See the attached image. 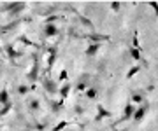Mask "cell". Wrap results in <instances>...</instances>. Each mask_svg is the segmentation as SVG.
<instances>
[{
  "mask_svg": "<svg viewBox=\"0 0 158 131\" xmlns=\"http://www.w3.org/2000/svg\"><path fill=\"white\" fill-rule=\"evenodd\" d=\"M132 47H139V35H134V42H132Z\"/></svg>",
  "mask_w": 158,
  "mask_h": 131,
  "instance_id": "obj_29",
  "label": "cell"
},
{
  "mask_svg": "<svg viewBox=\"0 0 158 131\" xmlns=\"http://www.w3.org/2000/svg\"><path fill=\"white\" fill-rule=\"evenodd\" d=\"M30 89H32L30 86H27V84H21L19 87H18V93H19V94H28V93H30Z\"/></svg>",
  "mask_w": 158,
  "mask_h": 131,
  "instance_id": "obj_22",
  "label": "cell"
},
{
  "mask_svg": "<svg viewBox=\"0 0 158 131\" xmlns=\"http://www.w3.org/2000/svg\"><path fill=\"white\" fill-rule=\"evenodd\" d=\"M63 102H58V103H51V107H53V112H60V107H62Z\"/></svg>",
  "mask_w": 158,
  "mask_h": 131,
  "instance_id": "obj_27",
  "label": "cell"
},
{
  "mask_svg": "<svg viewBox=\"0 0 158 131\" xmlns=\"http://www.w3.org/2000/svg\"><path fill=\"white\" fill-rule=\"evenodd\" d=\"M139 72H141V67H139V65H135V67H132V68L128 70V72H127V79H134V75H137L139 74Z\"/></svg>",
  "mask_w": 158,
  "mask_h": 131,
  "instance_id": "obj_19",
  "label": "cell"
},
{
  "mask_svg": "<svg viewBox=\"0 0 158 131\" xmlns=\"http://www.w3.org/2000/svg\"><path fill=\"white\" fill-rule=\"evenodd\" d=\"M76 14H77L79 21H81V25H83V26H86V28H90V30H93V28H95V25H93V21H91L90 17L83 16V14H79V12H76Z\"/></svg>",
  "mask_w": 158,
  "mask_h": 131,
  "instance_id": "obj_12",
  "label": "cell"
},
{
  "mask_svg": "<svg viewBox=\"0 0 158 131\" xmlns=\"http://www.w3.org/2000/svg\"><path fill=\"white\" fill-rule=\"evenodd\" d=\"M149 7H151L153 11H155V14L158 16V2H149Z\"/></svg>",
  "mask_w": 158,
  "mask_h": 131,
  "instance_id": "obj_28",
  "label": "cell"
},
{
  "mask_svg": "<svg viewBox=\"0 0 158 131\" xmlns=\"http://www.w3.org/2000/svg\"><path fill=\"white\" fill-rule=\"evenodd\" d=\"M11 108H12V103L11 102L7 103V105H4V108L0 110V117H4L6 114H9V112H11Z\"/></svg>",
  "mask_w": 158,
  "mask_h": 131,
  "instance_id": "obj_23",
  "label": "cell"
},
{
  "mask_svg": "<svg viewBox=\"0 0 158 131\" xmlns=\"http://www.w3.org/2000/svg\"><path fill=\"white\" fill-rule=\"evenodd\" d=\"M128 52H130V56L134 58V60H137V61H142V49L141 47H130L128 49Z\"/></svg>",
  "mask_w": 158,
  "mask_h": 131,
  "instance_id": "obj_14",
  "label": "cell"
},
{
  "mask_svg": "<svg viewBox=\"0 0 158 131\" xmlns=\"http://www.w3.org/2000/svg\"><path fill=\"white\" fill-rule=\"evenodd\" d=\"M56 19H58V16H56V14H53V16L46 17V19H44V23H55V21H56Z\"/></svg>",
  "mask_w": 158,
  "mask_h": 131,
  "instance_id": "obj_26",
  "label": "cell"
},
{
  "mask_svg": "<svg viewBox=\"0 0 158 131\" xmlns=\"http://www.w3.org/2000/svg\"><path fill=\"white\" fill-rule=\"evenodd\" d=\"M83 39L90 40L91 44H100L104 40H109L107 35H100V33H90V35H83Z\"/></svg>",
  "mask_w": 158,
  "mask_h": 131,
  "instance_id": "obj_7",
  "label": "cell"
},
{
  "mask_svg": "<svg viewBox=\"0 0 158 131\" xmlns=\"http://www.w3.org/2000/svg\"><path fill=\"white\" fill-rule=\"evenodd\" d=\"M42 33H44V37H56L60 33V30H58V26L55 23H44Z\"/></svg>",
  "mask_w": 158,
  "mask_h": 131,
  "instance_id": "obj_3",
  "label": "cell"
},
{
  "mask_svg": "<svg viewBox=\"0 0 158 131\" xmlns=\"http://www.w3.org/2000/svg\"><path fill=\"white\" fill-rule=\"evenodd\" d=\"M6 52H7V56H9V60H16L18 56H21V52H18L12 46H6Z\"/></svg>",
  "mask_w": 158,
  "mask_h": 131,
  "instance_id": "obj_16",
  "label": "cell"
},
{
  "mask_svg": "<svg viewBox=\"0 0 158 131\" xmlns=\"http://www.w3.org/2000/svg\"><path fill=\"white\" fill-rule=\"evenodd\" d=\"M0 129H2V122H0Z\"/></svg>",
  "mask_w": 158,
  "mask_h": 131,
  "instance_id": "obj_32",
  "label": "cell"
},
{
  "mask_svg": "<svg viewBox=\"0 0 158 131\" xmlns=\"http://www.w3.org/2000/svg\"><path fill=\"white\" fill-rule=\"evenodd\" d=\"M9 102H11V100H9V93H7V89H0V105H7Z\"/></svg>",
  "mask_w": 158,
  "mask_h": 131,
  "instance_id": "obj_17",
  "label": "cell"
},
{
  "mask_svg": "<svg viewBox=\"0 0 158 131\" xmlns=\"http://www.w3.org/2000/svg\"><path fill=\"white\" fill-rule=\"evenodd\" d=\"M97 112H98V114H97V117H95L97 122H100V121L106 119V117H111V112H109V110H106L102 105H98V107H97Z\"/></svg>",
  "mask_w": 158,
  "mask_h": 131,
  "instance_id": "obj_9",
  "label": "cell"
},
{
  "mask_svg": "<svg viewBox=\"0 0 158 131\" xmlns=\"http://www.w3.org/2000/svg\"><path fill=\"white\" fill-rule=\"evenodd\" d=\"M28 108H30V110H39V108H40V102H39V100H30V102H28Z\"/></svg>",
  "mask_w": 158,
  "mask_h": 131,
  "instance_id": "obj_21",
  "label": "cell"
},
{
  "mask_svg": "<svg viewBox=\"0 0 158 131\" xmlns=\"http://www.w3.org/2000/svg\"><path fill=\"white\" fill-rule=\"evenodd\" d=\"M2 9H4V12H9L11 16H18L21 11L27 9V4L25 2H7L2 6Z\"/></svg>",
  "mask_w": 158,
  "mask_h": 131,
  "instance_id": "obj_1",
  "label": "cell"
},
{
  "mask_svg": "<svg viewBox=\"0 0 158 131\" xmlns=\"http://www.w3.org/2000/svg\"><path fill=\"white\" fill-rule=\"evenodd\" d=\"M85 94H86V98H88V100H97V96H98V91H97L95 87H88Z\"/></svg>",
  "mask_w": 158,
  "mask_h": 131,
  "instance_id": "obj_18",
  "label": "cell"
},
{
  "mask_svg": "<svg viewBox=\"0 0 158 131\" xmlns=\"http://www.w3.org/2000/svg\"><path fill=\"white\" fill-rule=\"evenodd\" d=\"M70 89H72V84H70V82H63V86L60 87V91H58V94H60V98H62V102L69 96Z\"/></svg>",
  "mask_w": 158,
  "mask_h": 131,
  "instance_id": "obj_11",
  "label": "cell"
},
{
  "mask_svg": "<svg viewBox=\"0 0 158 131\" xmlns=\"http://www.w3.org/2000/svg\"><path fill=\"white\" fill-rule=\"evenodd\" d=\"M88 84H90V74H83V75H79V79L77 82H76V91L77 93H86V89H88Z\"/></svg>",
  "mask_w": 158,
  "mask_h": 131,
  "instance_id": "obj_2",
  "label": "cell"
},
{
  "mask_svg": "<svg viewBox=\"0 0 158 131\" xmlns=\"http://www.w3.org/2000/svg\"><path fill=\"white\" fill-rule=\"evenodd\" d=\"M35 128H37V129H39V131H44L46 128H48V124H46V122H42V124H37V126H35Z\"/></svg>",
  "mask_w": 158,
  "mask_h": 131,
  "instance_id": "obj_30",
  "label": "cell"
},
{
  "mask_svg": "<svg viewBox=\"0 0 158 131\" xmlns=\"http://www.w3.org/2000/svg\"><path fill=\"white\" fill-rule=\"evenodd\" d=\"M130 103H134V105H142L144 103V93L142 91H134L132 93V96H130Z\"/></svg>",
  "mask_w": 158,
  "mask_h": 131,
  "instance_id": "obj_8",
  "label": "cell"
},
{
  "mask_svg": "<svg viewBox=\"0 0 158 131\" xmlns=\"http://www.w3.org/2000/svg\"><path fill=\"white\" fill-rule=\"evenodd\" d=\"M98 49H100V44H90V46L86 47L85 54L86 56H95L97 52H98Z\"/></svg>",
  "mask_w": 158,
  "mask_h": 131,
  "instance_id": "obj_15",
  "label": "cell"
},
{
  "mask_svg": "<svg viewBox=\"0 0 158 131\" xmlns=\"http://www.w3.org/2000/svg\"><path fill=\"white\" fill-rule=\"evenodd\" d=\"M148 108H149V105L148 103H142V105H139V107L135 108V114H134V122H141L142 119H144V115H146Z\"/></svg>",
  "mask_w": 158,
  "mask_h": 131,
  "instance_id": "obj_5",
  "label": "cell"
},
{
  "mask_svg": "<svg viewBox=\"0 0 158 131\" xmlns=\"http://www.w3.org/2000/svg\"><path fill=\"white\" fill-rule=\"evenodd\" d=\"M135 105L134 103H127L123 108V115H121V122L123 121H130V119H134V114H135Z\"/></svg>",
  "mask_w": 158,
  "mask_h": 131,
  "instance_id": "obj_4",
  "label": "cell"
},
{
  "mask_svg": "<svg viewBox=\"0 0 158 131\" xmlns=\"http://www.w3.org/2000/svg\"><path fill=\"white\" fill-rule=\"evenodd\" d=\"M111 9H113L114 12H119V9H121V2H111Z\"/></svg>",
  "mask_w": 158,
  "mask_h": 131,
  "instance_id": "obj_24",
  "label": "cell"
},
{
  "mask_svg": "<svg viewBox=\"0 0 158 131\" xmlns=\"http://www.w3.org/2000/svg\"><path fill=\"white\" fill-rule=\"evenodd\" d=\"M42 86H44V89L49 93V94H55V93L60 91V89L56 87V82H55L53 79H49V77H46V79L42 80Z\"/></svg>",
  "mask_w": 158,
  "mask_h": 131,
  "instance_id": "obj_6",
  "label": "cell"
},
{
  "mask_svg": "<svg viewBox=\"0 0 158 131\" xmlns=\"http://www.w3.org/2000/svg\"><path fill=\"white\" fill-rule=\"evenodd\" d=\"M65 131H74V129H65Z\"/></svg>",
  "mask_w": 158,
  "mask_h": 131,
  "instance_id": "obj_31",
  "label": "cell"
},
{
  "mask_svg": "<svg viewBox=\"0 0 158 131\" xmlns=\"http://www.w3.org/2000/svg\"><path fill=\"white\" fill-rule=\"evenodd\" d=\"M0 131H2V129H0Z\"/></svg>",
  "mask_w": 158,
  "mask_h": 131,
  "instance_id": "obj_33",
  "label": "cell"
},
{
  "mask_svg": "<svg viewBox=\"0 0 158 131\" xmlns=\"http://www.w3.org/2000/svg\"><path fill=\"white\" fill-rule=\"evenodd\" d=\"M48 51H49V60H48V72H49L53 63L56 61V47H49Z\"/></svg>",
  "mask_w": 158,
  "mask_h": 131,
  "instance_id": "obj_13",
  "label": "cell"
},
{
  "mask_svg": "<svg viewBox=\"0 0 158 131\" xmlns=\"http://www.w3.org/2000/svg\"><path fill=\"white\" fill-rule=\"evenodd\" d=\"M37 74H39V61H37V58H35L34 67H32V72L27 75V79H28L30 82H35V80H37Z\"/></svg>",
  "mask_w": 158,
  "mask_h": 131,
  "instance_id": "obj_10",
  "label": "cell"
},
{
  "mask_svg": "<svg viewBox=\"0 0 158 131\" xmlns=\"http://www.w3.org/2000/svg\"><path fill=\"white\" fill-rule=\"evenodd\" d=\"M58 80H60V82H69V80H67V70H62V72H60Z\"/></svg>",
  "mask_w": 158,
  "mask_h": 131,
  "instance_id": "obj_25",
  "label": "cell"
},
{
  "mask_svg": "<svg viewBox=\"0 0 158 131\" xmlns=\"http://www.w3.org/2000/svg\"><path fill=\"white\" fill-rule=\"evenodd\" d=\"M69 126V121H60L56 126H53V131H65Z\"/></svg>",
  "mask_w": 158,
  "mask_h": 131,
  "instance_id": "obj_20",
  "label": "cell"
}]
</instances>
